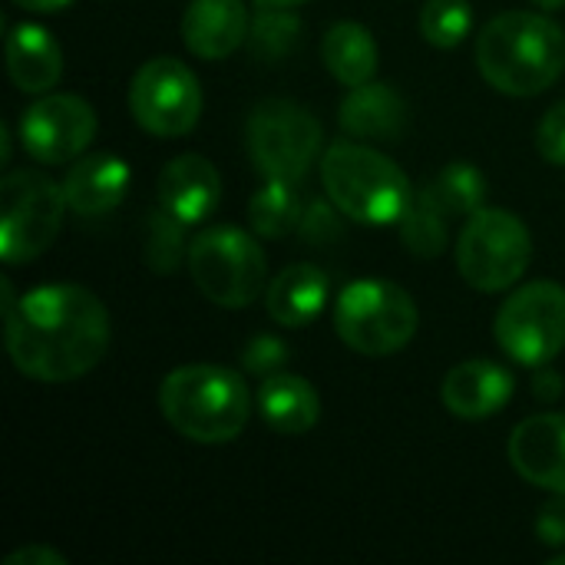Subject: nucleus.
<instances>
[{
    "label": "nucleus",
    "mask_w": 565,
    "mask_h": 565,
    "mask_svg": "<svg viewBox=\"0 0 565 565\" xmlns=\"http://www.w3.org/2000/svg\"><path fill=\"white\" fill-rule=\"evenodd\" d=\"M3 321L10 361L40 384L76 381L109 351V311L79 285H43L13 298L3 281Z\"/></svg>",
    "instance_id": "1"
},
{
    "label": "nucleus",
    "mask_w": 565,
    "mask_h": 565,
    "mask_svg": "<svg viewBox=\"0 0 565 565\" xmlns=\"http://www.w3.org/2000/svg\"><path fill=\"white\" fill-rule=\"evenodd\" d=\"M477 66L507 96H540L563 76L565 30L546 13H500L477 36Z\"/></svg>",
    "instance_id": "2"
},
{
    "label": "nucleus",
    "mask_w": 565,
    "mask_h": 565,
    "mask_svg": "<svg viewBox=\"0 0 565 565\" xmlns=\"http://www.w3.org/2000/svg\"><path fill=\"white\" fill-rule=\"evenodd\" d=\"M159 411L175 434L195 444H228L252 417L245 381L218 364L175 367L159 387Z\"/></svg>",
    "instance_id": "3"
},
{
    "label": "nucleus",
    "mask_w": 565,
    "mask_h": 565,
    "mask_svg": "<svg viewBox=\"0 0 565 565\" xmlns=\"http://www.w3.org/2000/svg\"><path fill=\"white\" fill-rule=\"evenodd\" d=\"M321 182L341 215L374 228L397 225L414 199L404 169L361 142L328 146L321 156Z\"/></svg>",
    "instance_id": "4"
},
{
    "label": "nucleus",
    "mask_w": 565,
    "mask_h": 565,
    "mask_svg": "<svg viewBox=\"0 0 565 565\" xmlns=\"http://www.w3.org/2000/svg\"><path fill=\"white\" fill-rule=\"evenodd\" d=\"M417 324H420V311L414 298L401 285L384 278L351 281L334 305L338 338L364 358L397 354L414 341Z\"/></svg>",
    "instance_id": "5"
},
{
    "label": "nucleus",
    "mask_w": 565,
    "mask_h": 565,
    "mask_svg": "<svg viewBox=\"0 0 565 565\" xmlns=\"http://www.w3.org/2000/svg\"><path fill=\"white\" fill-rule=\"evenodd\" d=\"M66 209L63 182L43 169H10L0 182V258L7 265L40 258L56 242Z\"/></svg>",
    "instance_id": "6"
},
{
    "label": "nucleus",
    "mask_w": 565,
    "mask_h": 565,
    "mask_svg": "<svg viewBox=\"0 0 565 565\" xmlns=\"http://www.w3.org/2000/svg\"><path fill=\"white\" fill-rule=\"evenodd\" d=\"M185 262L195 288L218 308H248L268 281L262 245L235 225H212L195 235Z\"/></svg>",
    "instance_id": "7"
},
{
    "label": "nucleus",
    "mask_w": 565,
    "mask_h": 565,
    "mask_svg": "<svg viewBox=\"0 0 565 565\" xmlns=\"http://www.w3.org/2000/svg\"><path fill=\"white\" fill-rule=\"evenodd\" d=\"M533 262L530 228L503 209H480L467 218L457 238V268L477 291L513 288Z\"/></svg>",
    "instance_id": "8"
},
{
    "label": "nucleus",
    "mask_w": 565,
    "mask_h": 565,
    "mask_svg": "<svg viewBox=\"0 0 565 565\" xmlns=\"http://www.w3.org/2000/svg\"><path fill=\"white\" fill-rule=\"evenodd\" d=\"M245 139L265 179L301 182L321 152V122L291 99H265L252 109Z\"/></svg>",
    "instance_id": "9"
},
{
    "label": "nucleus",
    "mask_w": 565,
    "mask_h": 565,
    "mask_svg": "<svg viewBox=\"0 0 565 565\" xmlns=\"http://www.w3.org/2000/svg\"><path fill=\"white\" fill-rule=\"evenodd\" d=\"M497 344L523 367H546L565 348V288L530 281L497 311Z\"/></svg>",
    "instance_id": "10"
},
{
    "label": "nucleus",
    "mask_w": 565,
    "mask_h": 565,
    "mask_svg": "<svg viewBox=\"0 0 565 565\" xmlns=\"http://www.w3.org/2000/svg\"><path fill=\"white\" fill-rule=\"evenodd\" d=\"M129 113L146 132L179 139L192 132L202 116V86L175 56L146 60L129 83Z\"/></svg>",
    "instance_id": "11"
},
{
    "label": "nucleus",
    "mask_w": 565,
    "mask_h": 565,
    "mask_svg": "<svg viewBox=\"0 0 565 565\" xmlns=\"http://www.w3.org/2000/svg\"><path fill=\"white\" fill-rule=\"evenodd\" d=\"M20 146L40 166L76 162L96 139V113L73 93H46L20 113Z\"/></svg>",
    "instance_id": "12"
},
{
    "label": "nucleus",
    "mask_w": 565,
    "mask_h": 565,
    "mask_svg": "<svg viewBox=\"0 0 565 565\" xmlns=\"http://www.w3.org/2000/svg\"><path fill=\"white\" fill-rule=\"evenodd\" d=\"M510 463L526 483L565 497V414L526 417L510 437Z\"/></svg>",
    "instance_id": "13"
},
{
    "label": "nucleus",
    "mask_w": 565,
    "mask_h": 565,
    "mask_svg": "<svg viewBox=\"0 0 565 565\" xmlns=\"http://www.w3.org/2000/svg\"><path fill=\"white\" fill-rule=\"evenodd\" d=\"M156 192H159V209L189 228V225H202L218 209L222 175L205 156L185 152L166 162Z\"/></svg>",
    "instance_id": "14"
},
{
    "label": "nucleus",
    "mask_w": 565,
    "mask_h": 565,
    "mask_svg": "<svg viewBox=\"0 0 565 565\" xmlns=\"http://www.w3.org/2000/svg\"><path fill=\"white\" fill-rule=\"evenodd\" d=\"M513 374L487 358H473L457 364L440 387V401L454 417L463 420H487L493 414H500L510 397H513Z\"/></svg>",
    "instance_id": "15"
},
{
    "label": "nucleus",
    "mask_w": 565,
    "mask_h": 565,
    "mask_svg": "<svg viewBox=\"0 0 565 565\" xmlns=\"http://www.w3.org/2000/svg\"><path fill=\"white\" fill-rule=\"evenodd\" d=\"M129 182H132V172H129L126 159H119L116 152L83 156L66 169V179H63L66 205H70V212H76L83 218L106 215L126 199Z\"/></svg>",
    "instance_id": "16"
},
{
    "label": "nucleus",
    "mask_w": 565,
    "mask_h": 565,
    "mask_svg": "<svg viewBox=\"0 0 565 565\" xmlns=\"http://www.w3.org/2000/svg\"><path fill=\"white\" fill-rule=\"evenodd\" d=\"M245 0H192L182 13V43L199 60H225L248 40Z\"/></svg>",
    "instance_id": "17"
},
{
    "label": "nucleus",
    "mask_w": 565,
    "mask_h": 565,
    "mask_svg": "<svg viewBox=\"0 0 565 565\" xmlns=\"http://www.w3.org/2000/svg\"><path fill=\"white\" fill-rule=\"evenodd\" d=\"M7 73L17 89L43 96L63 76V50L40 23H20L7 33Z\"/></svg>",
    "instance_id": "18"
},
{
    "label": "nucleus",
    "mask_w": 565,
    "mask_h": 565,
    "mask_svg": "<svg viewBox=\"0 0 565 565\" xmlns=\"http://www.w3.org/2000/svg\"><path fill=\"white\" fill-rule=\"evenodd\" d=\"M338 119L344 132H351L354 139L387 142L407 129V103L394 86L371 79V83L351 86V93L341 99Z\"/></svg>",
    "instance_id": "19"
},
{
    "label": "nucleus",
    "mask_w": 565,
    "mask_h": 565,
    "mask_svg": "<svg viewBox=\"0 0 565 565\" xmlns=\"http://www.w3.org/2000/svg\"><path fill=\"white\" fill-rule=\"evenodd\" d=\"M331 285L318 265L298 262L278 271L265 288V308L281 328H308L328 305Z\"/></svg>",
    "instance_id": "20"
},
{
    "label": "nucleus",
    "mask_w": 565,
    "mask_h": 565,
    "mask_svg": "<svg viewBox=\"0 0 565 565\" xmlns=\"http://www.w3.org/2000/svg\"><path fill=\"white\" fill-rule=\"evenodd\" d=\"M255 407L281 437H301L321 420V397L301 374H268L258 384Z\"/></svg>",
    "instance_id": "21"
},
{
    "label": "nucleus",
    "mask_w": 565,
    "mask_h": 565,
    "mask_svg": "<svg viewBox=\"0 0 565 565\" xmlns=\"http://www.w3.org/2000/svg\"><path fill=\"white\" fill-rule=\"evenodd\" d=\"M321 60L338 83L361 86V83H371L377 73V43H374L367 26L344 20L324 33Z\"/></svg>",
    "instance_id": "22"
},
{
    "label": "nucleus",
    "mask_w": 565,
    "mask_h": 565,
    "mask_svg": "<svg viewBox=\"0 0 565 565\" xmlns=\"http://www.w3.org/2000/svg\"><path fill=\"white\" fill-rule=\"evenodd\" d=\"M301 199L295 192V182L268 179L248 202V222L252 232L262 238H285L301 225Z\"/></svg>",
    "instance_id": "23"
},
{
    "label": "nucleus",
    "mask_w": 565,
    "mask_h": 565,
    "mask_svg": "<svg viewBox=\"0 0 565 565\" xmlns=\"http://www.w3.org/2000/svg\"><path fill=\"white\" fill-rule=\"evenodd\" d=\"M424 192L450 215V218H470L473 212L483 209L487 199V179L477 166L470 162H450L444 166L427 185Z\"/></svg>",
    "instance_id": "24"
},
{
    "label": "nucleus",
    "mask_w": 565,
    "mask_h": 565,
    "mask_svg": "<svg viewBox=\"0 0 565 565\" xmlns=\"http://www.w3.org/2000/svg\"><path fill=\"white\" fill-rule=\"evenodd\" d=\"M450 215L420 189L414 192L404 218L397 222L401 228V238L407 245V252L414 258H440L444 248H447V238H450Z\"/></svg>",
    "instance_id": "25"
},
{
    "label": "nucleus",
    "mask_w": 565,
    "mask_h": 565,
    "mask_svg": "<svg viewBox=\"0 0 565 565\" xmlns=\"http://www.w3.org/2000/svg\"><path fill=\"white\" fill-rule=\"evenodd\" d=\"M301 40V20L288 13V7H262V13L252 20L248 43L255 60L278 63L285 60Z\"/></svg>",
    "instance_id": "26"
},
{
    "label": "nucleus",
    "mask_w": 565,
    "mask_h": 565,
    "mask_svg": "<svg viewBox=\"0 0 565 565\" xmlns=\"http://www.w3.org/2000/svg\"><path fill=\"white\" fill-rule=\"evenodd\" d=\"M473 30L470 0H427L420 10V36L437 50L460 46Z\"/></svg>",
    "instance_id": "27"
},
{
    "label": "nucleus",
    "mask_w": 565,
    "mask_h": 565,
    "mask_svg": "<svg viewBox=\"0 0 565 565\" xmlns=\"http://www.w3.org/2000/svg\"><path fill=\"white\" fill-rule=\"evenodd\" d=\"M182 222H175L169 212L159 209V215L152 218L149 225V242H146V255H149V265L162 275H169L179 258H182Z\"/></svg>",
    "instance_id": "28"
},
{
    "label": "nucleus",
    "mask_w": 565,
    "mask_h": 565,
    "mask_svg": "<svg viewBox=\"0 0 565 565\" xmlns=\"http://www.w3.org/2000/svg\"><path fill=\"white\" fill-rule=\"evenodd\" d=\"M288 361V348L271 338V334H258L245 351H242V364L248 374L255 377H268V374H278V367Z\"/></svg>",
    "instance_id": "29"
},
{
    "label": "nucleus",
    "mask_w": 565,
    "mask_h": 565,
    "mask_svg": "<svg viewBox=\"0 0 565 565\" xmlns=\"http://www.w3.org/2000/svg\"><path fill=\"white\" fill-rule=\"evenodd\" d=\"M536 149L546 162L565 166V99L543 116L536 129Z\"/></svg>",
    "instance_id": "30"
},
{
    "label": "nucleus",
    "mask_w": 565,
    "mask_h": 565,
    "mask_svg": "<svg viewBox=\"0 0 565 565\" xmlns=\"http://www.w3.org/2000/svg\"><path fill=\"white\" fill-rule=\"evenodd\" d=\"M536 536L543 546H565V500H550L536 516Z\"/></svg>",
    "instance_id": "31"
},
{
    "label": "nucleus",
    "mask_w": 565,
    "mask_h": 565,
    "mask_svg": "<svg viewBox=\"0 0 565 565\" xmlns=\"http://www.w3.org/2000/svg\"><path fill=\"white\" fill-rule=\"evenodd\" d=\"M3 565H66V556H60L56 550H50L43 543H33V546H23V550L10 553Z\"/></svg>",
    "instance_id": "32"
},
{
    "label": "nucleus",
    "mask_w": 565,
    "mask_h": 565,
    "mask_svg": "<svg viewBox=\"0 0 565 565\" xmlns=\"http://www.w3.org/2000/svg\"><path fill=\"white\" fill-rule=\"evenodd\" d=\"M533 394H536L543 404H553V401L563 394V377H559V374H540V377L533 381Z\"/></svg>",
    "instance_id": "33"
},
{
    "label": "nucleus",
    "mask_w": 565,
    "mask_h": 565,
    "mask_svg": "<svg viewBox=\"0 0 565 565\" xmlns=\"http://www.w3.org/2000/svg\"><path fill=\"white\" fill-rule=\"evenodd\" d=\"M13 3L23 7V10H33V13H56L66 3H73V0H13Z\"/></svg>",
    "instance_id": "34"
},
{
    "label": "nucleus",
    "mask_w": 565,
    "mask_h": 565,
    "mask_svg": "<svg viewBox=\"0 0 565 565\" xmlns=\"http://www.w3.org/2000/svg\"><path fill=\"white\" fill-rule=\"evenodd\" d=\"M262 7H298V3H308V0H258Z\"/></svg>",
    "instance_id": "35"
},
{
    "label": "nucleus",
    "mask_w": 565,
    "mask_h": 565,
    "mask_svg": "<svg viewBox=\"0 0 565 565\" xmlns=\"http://www.w3.org/2000/svg\"><path fill=\"white\" fill-rule=\"evenodd\" d=\"M533 3H536L540 10H559L565 0H533Z\"/></svg>",
    "instance_id": "36"
},
{
    "label": "nucleus",
    "mask_w": 565,
    "mask_h": 565,
    "mask_svg": "<svg viewBox=\"0 0 565 565\" xmlns=\"http://www.w3.org/2000/svg\"><path fill=\"white\" fill-rule=\"evenodd\" d=\"M550 565H565V553H559V556H553V559H550Z\"/></svg>",
    "instance_id": "37"
}]
</instances>
